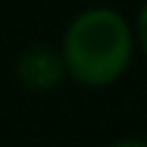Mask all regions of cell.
Returning <instances> with one entry per match:
<instances>
[{
    "label": "cell",
    "mask_w": 147,
    "mask_h": 147,
    "mask_svg": "<svg viewBox=\"0 0 147 147\" xmlns=\"http://www.w3.org/2000/svg\"><path fill=\"white\" fill-rule=\"evenodd\" d=\"M66 78L84 90H110L133 69L138 46L133 18L107 3L78 9L58 43Z\"/></svg>",
    "instance_id": "obj_1"
},
{
    "label": "cell",
    "mask_w": 147,
    "mask_h": 147,
    "mask_svg": "<svg viewBox=\"0 0 147 147\" xmlns=\"http://www.w3.org/2000/svg\"><path fill=\"white\" fill-rule=\"evenodd\" d=\"M133 32H136V46H138V55L147 58V0L138 6L136 18H133Z\"/></svg>",
    "instance_id": "obj_3"
},
{
    "label": "cell",
    "mask_w": 147,
    "mask_h": 147,
    "mask_svg": "<svg viewBox=\"0 0 147 147\" xmlns=\"http://www.w3.org/2000/svg\"><path fill=\"white\" fill-rule=\"evenodd\" d=\"M15 78L29 92H52L66 78L63 55L52 43H32L26 46L15 61Z\"/></svg>",
    "instance_id": "obj_2"
},
{
    "label": "cell",
    "mask_w": 147,
    "mask_h": 147,
    "mask_svg": "<svg viewBox=\"0 0 147 147\" xmlns=\"http://www.w3.org/2000/svg\"><path fill=\"white\" fill-rule=\"evenodd\" d=\"M107 147H147V138H141V136H121V138H113Z\"/></svg>",
    "instance_id": "obj_4"
}]
</instances>
